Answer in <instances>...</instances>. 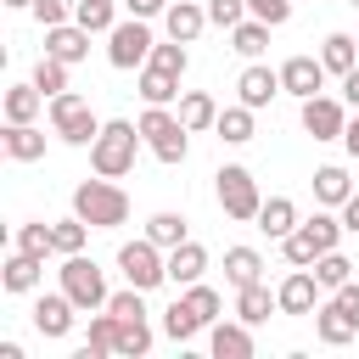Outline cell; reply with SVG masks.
<instances>
[{
  "label": "cell",
  "mask_w": 359,
  "mask_h": 359,
  "mask_svg": "<svg viewBox=\"0 0 359 359\" xmlns=\"http://www.w3.org/2000/svg\"><path fill=\"white\" fill-rule=\"evenodd\" d=\"M146 236H151V241H157L163 252H168V247H180V241H191V236H185V219H180V213H151V219H146Z\"/></svg>",
  "instance_id": "obj_37"
},
{
  "label": "cell",
  "mask_w": 359,
  "mask_h": 359,
  "mask_svg": "<svg viewBox=\"0 0 359 359\" xmlns=\"http://www.w3.org/2000/svg\"><path fill=\"white\" fill-rule=\"evenodd\" d=\"M342 224H348V230H353V236H359V191H353V196H348V202H342Z\"/></svg>",
  "instance_id": "obj_50"
},
{
  "label": "cell",
  "mask_w": 359,
  "mask_h": 359,
  "mask_svg": "<svg viewBox=\"0 0 359 359\" xmlns=\"http://www.w3.org/2000/svg\"><path fill=\"white\" fill-rule=\"evenodd\" d=\"M208 348H213V359H252V331H247V320H213Z\"/></svg>",
  "instance_id": "obj_15"
},
{
  "label": "cell",
  "mask_w": 359,
  "mask_h": 359,
  "mask_svg": "<svg viewBox=\"0 0 359 359\" xmlns=\"http://www.w3.org/2000/svg\"><path fill=\"white\" fill-rule=\"evenodd\" d=\"M56 275H62V292H67V297H73L84 314L107 309V297H112V292H107V275H101V264H95V258H84V252H67Z\"/></svg>",
  "instance_id": "obj_5"
},
{
  "label": "cell",
  "mask_w": 359,
  "mask_h": 359,
  "mask_svg": "<svg viewBox=\"0 0 359 359\" xmlns=\"http://www.w3.org/2000/svg\"><path fill=\"white\" fill-rule=\"evenodd\" d=\"M342 101H348V107H353V112H359V67H353V73H348V79H342Z\"/></svg>",
  "instance_id": "obj_51"
},
{
  "label": "cell",
  "mask_w": 359,
  "mask_h": 359,
  "mask_svg": "<svg viewBox=\"0 0 359 359\" xmlns=\"http://www.w3.org/2000/svg\"><path fill=\"white\" fill-rule=\"evenodd\" d=\"M202 269H208V247H202V241H180V247H168V280H174V286H196Z\"/></svg>",
  "instance_id": "obj_18"
},
{
  "label": "cell",
  "mask_w": 359,
  "mask_h": 359,
  "mask_svg": "<svg viewBox=\"0 0 359 359\" xmlns=\"http://www.w3.org/2000/svg\"><path fill=\"white\" fill-rule=\"evenodd\" d=\"M107 353H118V314L112 309L107 314H90V337H84L79 359H107Z\"/></svg>",
  "instance_id": "obj_26"
},
{
  "label": "cell",
  "mask_w": 359,
  "mask_h": 359,
  "mask_svg": "<svg viewBox=\"0 0 359 359\" xmlns=\"http://www.w3.org/2000/svg\"><path fill=\"white\" fill-rule=\"evenodd\" d=\"M353 196V180H348V168H314V202H325V208H342Z\"/></svg>",
  "instance_id": "obj_30"
},
{
  "label": "cell",
  "mask_w": 359,
  "mask_h": 359,
  "mask_svg": "<svg viewBox=\"0 0 359 359\" xmlns=\"http://www.w3.org/2000/svg\"><path fill=\"white\" fill-rule=\"evenodd\" d=\"M140 101L146 107H168V101H180V73H163V67H140Z\"/></svg>",
  "instance_id": "obj_27"
},
{
  "label": "cell",
  "mask_w": 359,
  "mask_h": 359,
  "mask_svg": "<svg viewBox=\"0 0 359 359\" xmlns=\"http://www.w3.org/2000/svg\"><path fill=\"white\" fill-rule=\"evenodd\" d=\"M180 123H185L191 135H196V129H213V123H219V101H213L208 90H185V95H180Z\"/></svg>",
  "instance_id": "obj_28"
},
{
  "label": "cell",
  "mask_w": 359,
  "mask_h": 359,
  "mask_svg": "<svg viewBox=\"0 0 359 359\" xmlns=\"http://www.w3.org/2000/svg\"><path fill=\"white\" fill-rule=\"evenodd\" d=\"M258 275H264V258H258V247H230V252H224V280H230L236 292H241V286H252Z\"/></svg>",
  "instance_id": "obj_31"
},
{
  "label": "cell",
  "mask_w": 359,
  "mask_h": 359,
  "mask_svg": "<svg viewBox=\"0 0 359 359\" xmlns=\"http://www.w3.org/2000/svg\"><path fill=\"white\" fill-rule=\"evenodd\" d=\"M140 135H146V146H151L157 163H185V151H191V129L168 107H146L140 112Z\"/></svg>",
  "instance_id": "obj_4"
},
{
  "label": "cell",
  "mask_w": 359,
  "mask_h": 359,
  "mask_svg": "<svg viewBox=\"0 0 359 359\" xmlns=\"http://www.w3.org/2000/svg\"><path fill=\"white\" fill-rule=\"evenodd\" d=\"M213 129H219V140H224V146H247V140L258 135V129H252V107H247V101H236V107H224Z\"/></svg>",
  "instance_id": "obj_29"
},
{
  "label": "cell",
  "mask_w": 359,
  "mask_h": 359,
  "mask_svg": "<svg viewBox=\"0 0 359 359\" xmlns=\"http://www.w3.org/2000/svg\"><path fill=\"white\" fill-rule=\"evenodd\" d=\"M140 123H129V118H107L101 123V135L90 140V168L95 174H107V180H123L129 168H135V151H140Z\"/></svg>",
  "instance_id": "obj_1"
},
{
  "label": "cell",
  "mask_w": 359,
  "mask_h": 359,
  "mask_svg": "<svg viewBox=\"0 0 359 359\" xmlns=\"http://www.w3.org/2000/svg\"><path fill=\"white\" fill-rule=\"evenodd\" d=\"M320 62H325V73L348 79V73L359 67V39H353V34H325V45H320Z\"/></svg>",
  "instance_id": "obj_23"
},
{
  "label": "cell",
  "mask_w": 359,
  "mask_h": 359,
  "mask_svg": "<svg viewBox=\"0 0 359 359\" xmlns=\"http://www.w3.org/2000/svg\"><path fill=\"white\" fill-rule=\"evenodd\" d=\"M303 129H309L314 140H342V129H348V107L331 101V95H309V101H303Z\"/></svg>",
  "instance_id": "obj_10"
},
{
  "label": "cell",
  "mask_w": 359,
  "mask_h": 359,
  "mask_svg": "<svg viewBox=\"0 0 359 359\" xmlns=\"http://www.w3.org/2000/svg\"><path fill=\"white\" fill-rule=\"evenodd\" d=\"M163 28H168V39L191 45V39L208 28V6H196V0H174V6L163 11Z\"/></svg>",
  "instance_id": "obj_16"
},
{
  "label": "cell",
  "mask_w": 359,
  "mask_h": 359,
  "mask_svg": "<svg viewBox=\"0 0 359 359\" xmlns=\"http://www.w3.org/2000/svg\"><path fill=\"white\" fill-rule=\"evenodd\" d=\"M34 84H39V90H45V101H50V95H62V90H67V62H62V56H50V50H45V56H39V62H34Z\"/></svg>",
  "instance_id": "obj_36"
},
{
  "label": "cell",
  "mask_w": 359,
  "mask_h": 359,
  "mask_svg": "<svg viewBox=\"0 0 359 359\" xmlns=\"http://www.w3.org/2000/svg\"><path fill=\"white\" fill-rule=\"evenodd\" d=\"M73 22L90 28V34H112L118 28V11H112V0H79L73 6Z\"/></svg>",
  "instance_id": "obj_34"
},
{
  "label": "cell",
  "mask_w": 359,
  "mask_h": 359,
  "mask_svg": "<svg viewBox=\"0 0 359 359\" xmlns=\"http://www.w3.org/2000/svg\"><path fill=\"white\" fill-rule=\"evenodd\" d=\"M213 191H219V208H224V219H258V208H264V196H258V180H252V168H241V163H224L219 174H213Z\"/></svg>",
  "instance_id": "obj_7"
},
{
  "label": "cell",
  "mask_w": 359,
  "mask_h": 359,
  "mask_svg": "<svg viewBox=\"0 0 359 359\" xmlns=\"http://www.w3.org/2000/svg\"><path fill=\"white\" fill-rule=\"evenodd\" d=\"M342 146H348V157H353V163H359V112H353V118H348V129H342Z\"/></svg>",
  "instance_id": "obj_49"
},
{
  "label": "cell",
  "mask_w": 359,
  "mask_h": 359,
  "mask_svg": "<svg viewBox=\"0 0 359 359\" xmlns=\"http://www.w3.org/2000/svg\"><path fill=\"white\" fill-rule=\"evenodd\" d=\"M275 297H280V314H314L320 309V275L314 269H292L275 286Z\"/></svg>",
  "instance_id": "obj_12"
},
{
  "label": "cell",
  "mask_w": 359,
  "mask_h": 359,
  "mask_svg": "<svg viewBox=\"0 0 359 359\" xmlns=\"http://www.w3.org/2000/svg\"><path fill=\"white\" fill-rule=\"evenodd\" d=\"M6 6H34V0H6Z\"/></svg>",
  "instance_id": "obj_52"
},
{
  "label": "cell",
  "mask_w": 359,
  "mask_h": 359,
  "mask_svg": "<svg viewBox=\"0 0 359 359\" xmlns=\"http://www.w3.org/2000/svg\"><path fill=\"white\" fill-rule=\"evenodd\" d=\"M146 62H151V67H163V73H180V79H185V62H191V56H185V45H180V39H163V45H151V56H146Z\"/></svg>",
  "instance_id": "obj_41"
},
{
  "label": "cell",
  "mask_w": 359,
  "mask_h": 359,
  "mask_svg": "<svg viewBox=\"0 0 359 359\" xmlns=\"http://www.w3.org/2000/svg\"><path fill=\"white\" fill-rule=\"evenodd\" d=\"M353 6H359V0H353Z\"/></svg>",
  "instance_id": "obj_54"
},
{
  "label": "cell",
  "mask_w": 359,
  "mask_h": 359,
  "mask_svg": "<svg viewBox=\"0 0 359 359\" xmlns=\"http://www.w3.org/2000/svg\"><path fill=\"white\" fill-rule=\"evenodd\" d=\"M208 22H219V28L247 22V0H208Z\"/></svg>",
  "instance_id": "obj_44"
},
{
  "label": "cell",
  "mask_w": 359,
  "mask_h": 359,
  "mask_svg": "<svg viewBox=\"0 0 359 359\" xmlns=\"http://www.w3.org/2000/svg\"><path fill=\"white\" fill-rule=\"evenodd\" d=\"M84 230H90V224H84L79 213H73V219H56V224H50V236H56V252H62V258H67V252H84Z\"/></svg>",
  "instance_id": "obj_40"
},
{
  "label": "cell",
  "mask_w": 359,
  "mask_h": 359,
  "mask_svg": "<svg viewBox=\"0 0 359 359\" xmlns=\"http://www.w3.org/2000/svg\"><path fill=\"white\" fill-rule=\"evenodd\" d=\"M353 331H359V325H353V320L337 309V297L314 309V337H320L325 348H342V342H353Z\"/></svg>",
  "instance_id": "obj_22"
},
{
  "label": "cell",
  "mask_w": 359,
  "mask_h": 359,
  "mask_svg": "<svg viewBox=\"0 0 359 359\" xmlns=\"http://www.w3.org/2000/svg\"><path fill=\"white\" fill-rule=\"evenodd\" d=\"M185 303L202 314V325H213V320H219V309H224V297H219L213 286H202V280H196V286H185Z\"/></svg>",
  "instance_id": "obj_42"
},
{
  "label": "cell",
  "mask_w": 359,
  "mask_h": 359,
  "mask_svg": "<svg viewBox=\"0 0 359 359\" xmlns=\"http://www.w3.org/2000/svg\"><path fill=\"white\" fill-rule=\"evenodd\" d=\"M0 146H6L11 163H39V157H45V129H34V123H6Z\"/></svg>",
  "instance_id": "obj_19"
},
{
  "label": "cell",
  "mask_w": 359,
  "mask_h": 359,
  "mask_svg": "<svg viewBox=\"0 0 359 359\" xmlns=\"http://www.w3.org/2000/svg\"><path fill=\"white\" fill-rule=\"evenodd\" d=\"M196 331H202V314H196V309H191L185 297H174V303L163 309V337H174V342L185 348V342H191Z\"/></svg>",
  "instance_id": "obj_32"
},
{
  "label": "cell",
  "mask_w": 359,
  "mask_h": 359,
  "mask_svg": "<svg viewBox=\"0 0 359 359\" xmlns=\"http://www.w3.org/2000/svg\"><path fill=\"white\" fill-rule=\"evenodd\" d=\"M275 309H280V297H275L264 280H252V286H241V292H236V320H247V325H264Z\"/></svg>",
  "instance_id": "obj_21"
},
{
  "label": "cell",
  "mask_w": 359,
  "mask_h": 359,
  "mask_svg": "<svg viewBox=\"0 0 359 359\" xmlns=\"http://www.w3.org/2000/svg\"><path fill=\"white\" fill-rule=\"evenodd\" d=\"M314 275H320V286H325V292H337L342 280H353V264L331 247V252H320V258H314Z\"/></svg>",
  "instance_id": "obj_38"
},
{
  "label": "cell",
  "mask_w": 359,
  "mask_h": 359,
  "mask_svg": "<svg viewBox=\"0 0 359 359\" xmlns=\"http://www.w3.org/2000/svg\"><path fill=\"white\" fill-rule=\"evenodd\" d=\"M73 213H79L90 230H118V224L129 219V191L112 185L107 174H101V180H84V185L73 191Z\"/></svg>",
  "instance_id": "obj_2"
},
{
  "label": "cell",
  "mask_w": 359,
  "mask_h": 359,
  "mask_svg": "<svg viewBox=\"0 0 359 359\" xmlns=\"http://www.w3.org/2000/svg\"><path fill=\"white\" fill-rule=\"evenodd\" d=\"M247 17H258V22L280 28V22L292 17V0H247Z\"/></svg>",
  "instance_id": "obj_45"
},
{
  "label": "cell",
  "mask_w": 359,
  "mask_h": 359,
  "mask_svg": "<svg viewBox=\"0 0 359 359\" xmlns=\"http://www.w3.org/2000/svg\"><path fill=\"white\" fill-rule=\"evenodd\" d=\"M331 297H337V309H342V314H348V320L359 325V280H342V286H337Z\"/></svg>",
  "instance_id": "obj_47"
},
{
  "label": "cell",
  "mask_w": 359,
  "mask_h": 359,
  "mask_svg": "<svg viewBox=\"0 0 359 359\" xmlns=\"http://www.w3.org/2000/svg\"><path fill=\"white\" fill-rule=\"evenodd\" d=\"M118 269H123V280H129V286L151 292V286H163V280H168V252H163L151 236H140V241H123V247H118Z\"/></svg>",
  "instance_id": "obj_8"
},
{
  "label": "cell",
  "mask_w": 359,
  "mask_h": 359,
  "mask_svg": "<svg viewBox=\"0 0 359 359\" xmlns=\"http://www.w3.org/2000/svg\"><path fill=\"white\" fill-rule=\"evenodd\" d=\"M107 309H112L118 320H146V292H140V286H123V292L107 297Z\"/></svg>",
  "instance_id": "obj_43"
},
{
  "label": "cell",
  "mask_w": 359,
  "mask_h": 359,
  "mask_svg": "<svg viewBox=\"0 0 359 359\" xmlns=\"http://www.w3.org/2000/svg\"><path fill=\"white\" fill-rule=\"evenodd\" d=\"M73 314H79V303H73L67 292H45V297L34 303V331H39V337H67V331H73Z\"/></svg>",
  "instance_id": "obj_13"
},
{
  "label": "cell",
  "mask_w": 359,
  "mask_h": 359,
  "mask_svg": "<svg viewBox=\"0 0 359 359\" xmlns=\"http://www.w3.org/2000/svg\"><path fill=\"white\" fill-rule=\"evenodd\" d=\"M45 50L62 56V62L73 67V62L90 56V28H79V22H56V28H45Z\"/></svg>",
  "instance_id": "obj_17"
},
{
  "label": "cell",
  "mask_w": 359,
  "mask_h": 359,
  "mask_svg": "<svg viewBox=\"0 0 359 359\" xmlns=\"http://www.w3.org/2000/svg\"><path fill=\"white\" fill-rule=\"evenodd\" d=\"M45 107H50V101H45V90H39L34 79H28V84H11V90H6V123H34V118H39Z\"/></svg>",
  "instance_id": "obj_20"
},
{
  "label": "cell",
  "mask_w": 359,
  "mask_h": 359,
  "mask_svg": "<svg viewBox=\"0 0 359 359\" xmlns=\"http://www.w3.org/2000/svg\"><path fill=\"white\" fill-rule=\"evenodd\" d=\"M118 353L123 359H146L151 353V325L146 320H118Z\"/></svg>",
  "instance_id": "obj_35"
},
{
  "label": "cell",
  "mask_w": 359,
  "mask_h": 359,
  "mask_svg": "<svg viewBox=\"0 0 359 359\" xmlns=\"http://www.w3.org/2000/svg\"><path fill=\"white\" fill-rule=\"evenodd\" d=\"M342 219H331V213H314V219H303L292 236H280V252H286V264L292 269H314V258L320 252H331L337 241H342Z\"/></svg>",
  "instance_id": "obj_3"
},
{
  "label": "cell",
  "mask_w": 359,
  "mask_h": 359,
  "mask_svg": "<svg viewBox=\"0 0 359 359\" xmlns=\"http://www.w3.org/2000/svg\"><path fill=\"white\" fill-rule=\"evenodd\" d=\"M230 45L247 56V62H258L264 50H269V22H258V17H247V22H236L230 28Z\"/></svg>",
  "instance_id": "obj_33"
},
{
  "label": "cell",
  "mask_w": 359,
  "mask_h": 359,
  "mask_svg": "<svg viewBox=\"0 0 359 359\" xmlns=\"http://www.w3.org/2000/svg\"><path fill=\"white\" fill-rule=\"evenodd\" d=\"M353 39H359V34H353Z\"/></svg>",
  "instance_id": "obj_53"
},
{
  "label": "cell",
  "mask_w": 359,
  "mask_h": 359,
  "mask_svg": "<svg viewBox=\"0 0 359 359\" xmlns=\"http://www.w3.org/2000/svg\"><path fill=\"white\" fill-rule=\"evenodd\" d=\"M236 95L258 112V107H269L275 95H280V67H264V62H252V67H241V79H236Z\"/></svg>",
  "instance_id": "obj_14"
},
{
  "label": "cell",
  "mask_w": 359,
  "mask_h": 359,
  "mask_svg": "<svg viewBox=\"0 0 359 359\" xmlns=\"http://www.w3.org/2000/svg\"><path fill=\"white\" fill-rule=\"evenodd\" d=\"M151 28H146V17H129V22H118L112 34H107V62L118 67V73H129V67H146V56H151Z\"/></svg>",
  "instance_id": "obj_9"
},
{
  "label": "cell",
  "mask_w": 359,
  "mask_h": 359,
  "mask_svg": "<svg viewBox=\"0 0 359 359\" xmlns=\"http://www.w3.org/2000/svg\"><path fill=\"white\" fill-rule=\"evenodd\" d=\"M17 247H22V252H34V258H50V252H56V236H50V224H39V219H34V224H22V230H17Z\"/></svg>",
  "instance_id": "obj_39"
},
{
  "label": "cell",
  "mask_w": 359,
  "mask_h": 359,
  "mask_svg": "<svg viewBox=\"0 0 359 359\" xmlns=\"http://www.w3.org/2000/svg\"><path fill=\"white\" fill-rule=\"evenodd\" d=\"M39 269H45V258H34V252L17 247V252L6 258V269H0V286H6V292H34V286H39Z\"/></svg>",
  "instance_id": "obj_25"
},
{
  "label": "cell",
  "mask_w": 359,
  "mask_h": 359,
  "mask_svg": "<svg viewBox=\"0 0 359 359\" xmlns=\"http://www.w3.org/2000/svg\"><path fill=\"white\" fill-rule=\"evenodd\" d=\"M129 6V17H163L168 11V0H123Z\"/></svg>",
  "instance_id": "obj_48"
},
{
  "label": "cell",
  "mask_w": 359,
  "mask_h": 359,
  "mask_svg": "<svg viewBox=\"0 0 359 359\" xmlns=\"http://www.w3.org/2000/svg\"><path fill=\"white\" fill-rule=\"evenodd\" d=\"M297 224H303V219H297V202H292V196H269V202L258 208V230H264V236H275V241H280V236H292Z\"/></svg>",
  "instance_id": "obj_24"
},
{
  "label": "cell",
  "mask_w": 359,
  "mask_h": 359,
  "mask_svg": "<svg viewBox=\"0 0 359 359\" xmlns=\"http://www.w3.org/2000/svg\"><path fill=\"white\" fill-rule=\"evenodd\" d=\"M28 11H34V22H39V28H56V22H67V0H34Z\"/></svg>",
  "instance_id": "obj_46"
},
{
  "label": "cell",
  "mask_w": 359,
  "mask_h": 359,
  "mask_svg": "<svg viewBox=\"0 0 359 359\" xmlns=\"http://www.w3.org/2000/svg\"><path fill=\"white\" fill-rule=\"evenodd\" d=\"M50 129L67 140V146H90L95 135H101V118L90 112V101L79 95V90H62V95H50Z\"/></svg>",
  "instance_id": "obj_6"
},
{
  "label": "cell",
  "mask_w": 359,
  "mask_h": 359,
  "mask_svg": "<svg viewBox=\"0 0 359 359\" xmlns=\"http://www.w3.org/2000/svg\"><path fill=\"white\" fill-rule=\"evenodd\" d=\"M320 84H325V62L320 56H286L280 62V90L286 95L309 101V95H320Z\"/></svg>",
  "instance_id": "obj_11"
}]
</instances>
